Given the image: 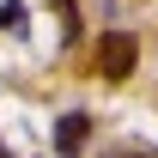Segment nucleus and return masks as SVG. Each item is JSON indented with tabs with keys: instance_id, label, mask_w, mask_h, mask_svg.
<instances>
[{
	"instance_id": "2",
	"label": "nucleus",
	"mask_w": 158,
	"mask_h": 158,
	"mask_svg": "<svg viewBox=\"0 0 158 158\" xmlns=\"http://www.w3.org/2000/svg\"><path fill=\"white\" fill-rule=\"evenodd\" d=\"M85 146H91V116H85V110H67V116L55 122V152L61 158H79Z\"/></svg>"
},
{
	"instance_id": "1",
	"label": "nucleus",
	"mask_w": 158,
	"mask_h": 158,
	"mask_svg": "<svg viewBox=\"0 0 158 158\" xmlns=\"http://www.w3.org/2000/svg\"><path fill=\"white\" fill-rule=\"evenodd\" d=\"M134 61H140L134 31H103V43H98V73H103V79H128Z\"/></svg>"
},
{
	"instance_id": "4",
	"label": "nucleus",
	"mask_w": 158,
	"mask_h": 158,
	"mask_svg": "<svg viewBox=\"0 0 158 158\" xmlns=\"http://www.w3.org/2000/svg\"><path fill=\"white\" fill-rule=\"evenodd\" d=\"M110 158H146V152H110Z\"/></svg>"
},
{
	"instance_id": "3",
	"label": "nucleus",
	"mask_w": 158,
	"mask_h": 158,
	"mask_svg": "<svg viewBox=\"0 0 158 158\" xmlns=\"http://www.w3.org/2000/svg\"><path fill=\"white\" fill-rule=\"evenodd\" d=\"M24 19V6H19V0H6V6H0V24H19Z\"/></svg>"
}]
</instances>
